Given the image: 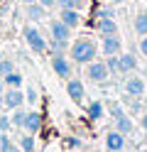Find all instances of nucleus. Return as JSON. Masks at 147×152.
<instances>
[{
    "label": "nucleus",
    "mask_w": 147,
    "mask_h": 152,
    "mask_svg": "<svg viewBox=\"0 0 147 152\" xmlns=\"http://www.w3.org/2000/svg\"><path fill=\"white\" fill-rule=\"evenodd\" d=\"M71 56H74L76 64H88V61H93V56H96V44H93L91 39H76L74 47H71Z\"/></svg>",
    "instance_id": "obj_1"
},
{
    "label": "nucleus",
    "mask_w": 147,
    "mask_h": 152,
    "mask_svg": "<svg viewBox=\"0 0 147 152\" xmlns=\"http://www.w3.org/2000/svg\"><path fill=\"white\" fill-rule=\"evenodd\" d=\"M22 34H25V42H27V47H29V49H32L34 54H42V52H47V39L42 37V32H39L37 27L27 25Z\"/></svg>",
    "instance_id": "obj_2"
},
{
    "label": "nucleus",
    "mask_w": 147,
    "mask_h": 152,
    "mask_svg": "<svg viewBox=\"0 0 147 152\" xmlns=\"http://www.w3.org/2000/svg\"><path fill=\"white\" fill-rule=\"evenodd\" d=\"M86 76H88L93 83H105L108 76H110V71H108L105 61H88V71H86Z\"/></svg>",
    "instance_id": "obj_3"
},
{
    "label": "nucleus",
    "mask_w": 147,
    "mask_h": 152,
    "mask_svg": "<svg viewBox=\"0 0 147 152\" xmlns=\"http://www.w3.org/2000/svg\"><path fill=\"white\" fill-rule=\"evenodd\" d=\"M52 66H54L56 76H61V79H69V76H71V64H69V59L61 52H54L52 54Z\"/></svg>",
    "instance_id": "obj_4"
},
{
    "label": "nucleus",
    "mask_w": 147,
    "mask_h": 152,
    "mask_svg": "<svg viewBox=\"0 0 147 152\" xmlns=\"http://www.w3.org/2000/svg\"><path fill=\"white\" fill-rule=\"evenodd\" d=\"M105 150L108 152H123L125 150V135L120 130H110L105 135Z\"/></svg>",
    "instance_id": "obj_5"
},
{
    "label": "nucleus",
    "mask_w": 147,
    "mask_h": 152,
    "mask_svg": "<svg viewBox=\"0 0 147 152\" xmlns=\"http://www.w3.org/2000/svg\"><path fill=\"white\" fill-rule=\"evenodd\" d=\"M3 96H5V108H10V110L20 108V106L25 103V93L20 91V88H15V86H10V88L3 93Z\"/></svg>",
    "instance_id": "obj_6"
},
{
    "label": "nucleus",
    "mask_w": 147,
    "mask_h": 152,
    "mask_svg": "<svg viewBox=\"0 0 147 152\" xmlns=\"http://www.w3.org/2000/svg\"><path fill=\"white\" fill-rule=\"evenodd\" d=\"M120 49H123V42H120L118 34H103V52H105V56L120 54Z\"/></svg>",
    "instance_id": "obj_7"
},
{
    "label": "nucleus",
    "mask_w": 147,
    "mask_h": 152,
    "mask_svg": "<svg viewBox=\"0 0 147 152\" xmlns=\"http://www.w3.org/2000/svg\"><path fill=\"white\" fill-rule=\"evenodd\" d=\"M125 91H127V96L140 98L142 93H145V81L140 79V76H130V79L125 81Z\"/></svg>",
    "instance_id": "obj_8"
},
{
    "label": "nucleus",
    "mask_w": 147,
    "mask_h": 152,
    "mask_svg": "<svg viewBox=\"0 0 147 152\" xmlns=\"http://www.w3.org/2000/svg\"><path fill=\"white\" fill-rule=\"evenodd\" d=\"M49 30H52L54 39H66L69 42V37H71V27L64 25L61 20H52V22H49Z\"/></svg>",
    "instance_id": "obj_9"
},
{
    "label": "nucleus",
    "mask_w": 147,
    "mask_h": 152,
    "mask_svg": "<svg viewBox=\"0 0 147 152\" xmlns=\"http://www.w3.org/2000/svg\"><path fill=\"white\" fill-rule=\"evenodd\" d=\"M22 128H25L27 132H32V135L39 132V128H42V115H39L37 110H29L27 115H25V125H22Z\"/></svg>",
    "instance_id": "obj_10"
},
{
    "label": "nucleus",
    "mask_w": 147,
    "mask_h": 152,
    "mask_svg": "<svg viewBox=\"0 0 147 152\" xmlns=\"http://www.w3.org/2000/svg\"><path fill=\"white\" fill-rule=\"evenodd\" d=\"M118 66H120V74H132L137 69V61L132 54H118Z\"/></svg>",
    "instance_id": "obj_11"
},
{
    "label": "nucleus",
    "mask_w": 147,
    "mask_h": 152,
    "mask_svg": "<svg viewBox=\"0 0 147 152\" xmlns=\"http://www.w3.org/2000/svg\"><path fill=\"white\" fill-rule=\"evenodd\" d=\"M59 20L74 30V27L81 25V15H78V10H66V7H61V15H59Z\"/></svg>",
    "instance_id": "obj_12"
},
{
    "label": "nucleus",
    "mask_w": 147,
    "mask_h": 152,
    "mask_svg": "<svg viewBox=\"0 0 147 152\" xmlns=\"http://www.w3.org/2000/svg\"><path fill=\"white\" fill-rule=\"evenodd\" d=\"M96 30L101 34H118V25L113 17H101V20L96 22Z\"/></svg>",
    "instance_id": "obj_13"
},
{
    "label": "nucleus",
    "mask_w": 147,
    "mask_h": 152,
    "mask_svg": "<svg viewBox=\"0 0 147 152\" xmlns=\"http://www.w3.org/2000/svg\"><path fill=\"white\" fill-rule=\"evenodd\" d=\"M66 91H69V96H71L76 103L83 98V83L78 81V79H69V83H66Z\"/></svg>",
    "instance_id": "obj_14"
},
{
    "label": "nucleus",
    "mask_w": 147,
    "mask_h": 152,
    "mask_svg": "<svg viewBox=\"0 0 147 152\" xmlns=\"http://www.w3.org/2000/svg\"><path fill=\"white\" fill-rule=\"evenodd\" d=\"M44 12H47V7L39 5L37 0H34V3H27V17H29L32 22H39V20L44 17Z\"/></svg>",
    "instance_id": "obj_15"
},
{
    "label": "nucleus",
    "mask_w": 147,
    "mask_h": 152,
    "mask_svg": "<svg viewBox=\"0 0 147 152\" xmlns=\"http://www.w3.org/2000/svg\"><path fill=\"white\" fill-rule=\"evenodd\" d=\"M132 27H135V32L137 34H147V12H140V15H137L135 17V22H132Z\"/></svg>",
    "instance_id": "obj_16"
},
{
    "label": "nucleus",
    "mask_w": 147,
    "mask_h": 152,
    "mask_svg": "<svg viewBox=\"0 0 147 152\" xmlns=\"http://www.w3.org/2000/svg\"><path fill=\"white\" fill-rule=\"evenodd\" d=\"M115 130H120L123 135H130V132H132V120L127 118V115L118 118V120H115Z\"/></svg>",
    "instance_id": "obj_17"
},
{
    "label": "nucleus",
    "mask_w": 147,
    "mask_h": 152,
    "mask_svg": "<svg viewBox=\"0 0 147 152\" xmlns=\"http://www.w3.org/2000/svg\"><path fill=\"white\" fill-rule=\"evenodd\" d=\"M3 81H5V86H15V88H20V86H22V76H20L17 71L5 74V76H3Z\"/></svg>",
    "instance_id": "obj_18"
},
{
    "label": "nucleus",
    "mask_w": 147,
    "mask_h": 152,
    "mask_svg": "<svg viewBox=\"0 0 147 152\" xmlns=\"http://www.w3.org/2000/svg\"><path fill=\"white\" fill-rule=\"evenodd\" d=\"M20 147H22V152H34V135L32 132L20 137Z\"/></svg>",
    "instance_id": "obj_19"
},
{
    "label": "nucleus",
    "mask_w": 147,
    "mask_h": 152,
    "mask_svg": "<svg viewBox=\"0 0 147 152\" xmlns=\"http://www.w3.org/2000/svg\"><path fill=\"white\" fill-rule=\"evenodd\" d=\"M88 115H91L93 120L103 118V103H101V101H93L91 106H88Z\"/></svg>",
    "instance_id": "obj_20"
},
{
    "label": "nucleus",
    "mask_w": 147,
    "mask_h": 152,
    "mask_svg": "<svg viewBox=\"0 0 147 152\" xmlns=\"http://www.w3.org/2000/svg\"><path fill=\"white\" fill-rule=\"evenodd\" d=\"M59 7H66V10H81L83 0H56Z\"/></svg>",
    "instance_id": "obj_21"
},
{
    "label": "nucleus",
    "mask_w": 147,
    "mask_h": 152,
    "mask_svg": "<svg viewBox=\"0 0 147 152\" xmlns=\"http://www.w3.org/2000/svg\"><path fill=\"white\" fill-rule=\"evenodd\" d=\"M25 115H27V110H22V106L15 108V115L10 118V120H12V125H15V128H22V125H25Z\"/></svg>",
    "instance_id": "obj_22"
},
{
    "label": "nucleus",
    "mask_w": 147,
    "mask_h": 152,
    "mask_svg": "<svg viewBox=\"0 0 147 152\" xmlns=\"http://www.w3.org/2000/svg\"><path fill=\"white\" fill-rule=\"evenodd\" d=\"M105 66H108V71H113V74H118L120 71V66H118V54H110L105 59Z\"/></svg>",
    "instance_id": "obj_23"
},
{
    "label": "nucleus",
    "mask_w": 147,
    "mask_h": 152,
    "mask_svg": "<svg viewBox=\"0 0 147 152\" xmlns=\"http://www.w3.org/2000/svg\"><path fill=\"white\" fill-rule=\"evenodd\" d=\"M66 47H69L66 39H54V37H52V54H54V52H64Z\"/></svg>",
    "instance_id": "obj_24"
},
{
    "label": "nucleus",
    "mask_w": 147,
    "mask_h": 152,
    "mask_svg": "<svg viewBox=\"0 0 147 152\" xmlns=\"http://www.w3.org/2000/svg\"><path fill=\"white\" fill-rule=\"evenodd\" d=\"M96 17H98V20H101V17H115V12H113V7H98Z\"/></svg>",
    "instance_id": "obj_25"
},
{
    "label": "nucleus",
    "mask_w": 147,
    "mask_h": 152,
    "mask_svg": "<svg viewBox=\"0 0 147 152\" xmlns=\"http://www.w3.org/2000/svg\"><path fill=\"white\" fill-rule=\"evenodd\" d=\"M10 71H15L12 61H0V76H5V74H10Z\"/></svg>",
    "instance_id": "obj_26"
},
{
    "label": "nucleus",
    "mask_w": 147,
    "mask_h": 152,
    "mask_svg": "<svg viewBox=\"0 0 147 152\" xmlns=\"http://www.w3.org/2000/svg\"><path fill=\"white\" fill-rule=\"evenodd\" d=\"M25 101H27V103H32V106L37 103V91H34V86H32V88H27V93H25Z\"/></svg>",
    "instance_id": "obj_27"
},
{
    "label": "nucleus",
    "mask_w": 147,
    "mask_h": 152,
    "mask_svg": "<svg viewBox=\"0 0 147 152\" xmlns=\"http://www.w3.org/2000/svg\"><path fill=\"white\" fill-rule=\"evenodd\" d=\"M10 125H12V120H10L7 115H0V132H5Z\"/></svg>",
    "instance_id": "obj_28"
},
{
    "label": "nucleus",
    "mask_w": 147,
    "mask_h": 152,
    "mask_svg": "<svg viewBox=\"0 0 147 152\" xmlns=\"http://www.w3.org/2000/svg\"><path fill=\"white\" fill-rule=\"evenodd\" d=\"M7 145H10V137L5 135V132H0V152H5Z\"/></svg>",
    "instance_id": "obj_29"
},
{
    "label": "nucleus",
    "mask_w": 147,
    "mask_h": 152,
    "mask_svg": "<svg viewBox=\"0 0 147 152\" xmlns=\"http://www.w3.org/2000/svg\"><path fill=\"white\" fill-rule=\"evenodd\" d=\"M125 115V110L118 106V103H113V120H118V118H123Z\"/></svg>",
    "instance_id": "obj_30"
},
{
    "label": "nucleus",
    "mask_w": 147,
    "mask_h": 152,
    "mask_svg": "<svg viewBox=\"0 0 147 152\" xmlns=\"http://www.w3.org/2000/svg\"><path fill=\"white\" fill-rule=\"evenodd\" d=\"M140 52L147 56V34H142V42H140Z\"/></svg>",
    "instance_id": "obj_31"
},
{
    "label": "nucleus",
    "mask_w": 147,
    "mask_h": 152,
    "mask_svg": "<svg viewBox=\"0 0 147 152\" xmlns=\"http://www.w3.org/2000/svg\"><path fill=\"white\" fill-rule=\"evenodd\" d=\"M37 3H39V5H44V7H54L56 0H37Z\"/></svg>",
    "instance_id": "obj_32"
},
{
    "label": "nucleus",
    "mask_w": 147,
    "mask_h": 152,
    "mask_svg": "<svg viewBox=\"0 0 147 152\" xmlns=\"http://www.w3.org/2000/svg\"><path fill=\"white\" fill-rule=\"evenodd\" d=\"M66 145H69V147H78V145H81V142H78L76 137H69V140H66Z\"/></svg>",
    "instance_id": "obj_33"
},
{
    "label": "nucleus",
    "mask_w": 147,
    "mask_h": 152,
    "mask_svg": "<svg viewBox=\"0 0 147 152\" xmlns=\"http://www.w3.org/2000/svg\"><path fill=\"white\" fill-rule=\"evenodd\" d=\"M5 152H20V147H17V145H12V142H10V145H7V150H5Z\"/></svg>",
    "instance_id": "obj_34"
},
{
    "label": "nucleus",
    "mask_w": 147,
    "mask_h": 152,
    "mask_svg": "<svg viewBox=\"0 0 147 152\" xmlns=\"http://www.w3.org/2000/svg\"><path fill=\"white\" fill-rule=\"evenodd\" d=\"M142 128L147 130V113H145V115H142Z\"/></svg>",
    "instance_id": "obj_35"
},
{
    "label": "nucleus",
    "mask_w": 147,
    "mask_h": 152,
    "mask_svg": "<svg viewBox=\"0 0 147 152\" xmlns=\"http://www.w3.org/2000/svg\"><path fill=\"white\" fill-rule=\"evenodd\" d=\"M0 108H5V96L0 93Z\"/></svg>",
    "instance_id": "obj_36"
},
{
    "label": "nucleus",
    "mask_w": 147,
    "mask_h": 152,
    "mask_svg": "<svg viewBox=\"0 0 147 152\" xmlns=\"http://www.w3.org/2000/svg\"><path fill=\"white\" fill-rule=\"evenodd\" d=\"M108 3H110V5H118V3H123V0H108Z\"/></svg>",
    "instance_id": "obj_37"
},
{
    "label": "nucleus",
    "mask_w": 147,
    "mask_h": 152,
    "mask_svg": "<svg viewBox=\"0 0 147 152\" xmlns=\"http://www.w3.org/2000/svg\"><path fill=\"white\" fill-rule=\"evenodd\" d=\"M3 88H5V81H3V79H0V91H3Z\"/></svg>",
    "instance_id": "obj_38"
},
{
    "label": "nucleus",
    "mask_w": 147,
    "mask_h": 152,
    "mask_svg": "<svg viewBox=\"0 0 147 152\" xmlns=\"http://www.w3.org/2000/svg\"><path fill=\"white\" fill-rule=\"evenodd\" d=\"M20 3H34V0H20Z\"/></svg>",
    "instance_id": "obj_39"
},
{
    "label": "nucleus",
    "mask_w": 147,
    "mask_h": 152,
    "mask_svg": "<svg viewBox=\"0 0 147 152\" xmlns=\"http://www.w3.org/2000/svg\"><path fill=\"white\" fill-rule=\"evenodd\" d=\"M130 152H132V150H130Z\"/></svg>",
    "instance_id": "obj_40"
}]
</instances>
